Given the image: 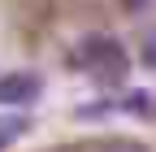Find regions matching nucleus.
<instances>
[{"label":"nucleus","mask_w":156,"mask_h":152,"mask_svg":"<svg viewBox=\"0 0 156 152\" xmlns=\"http://www.w3.org/2000/svg\"><path fill=\"white\" fill-rule=\"evenodd\" d=\"M39 91H44V83H39V74H30V70L0 74V109H9V104H30Z\"/></svg>","instance_id":"nucleus-2"},{"label":"nucleus","mask_w":156,"mask_h":152,"mask_svg":"<svg viewBox=\"0 0 156 152\" xmlns=\"http://www.w3.org/2000/svg\"><path fill=\"white\" fill-rule=\"evenodd\" d=\"M130 9H156V0H126Z\"/></svg>","instance_id":"nucleus-5"},{"label":"nucleus","mask_w":156,"mask_h":152,"mask_svg":"<svg viewBox=\"0 0 156 152\" xmlns=\"http://www.w3.org/2000/svg\"><path fill=\"white\" fill-rule=\"evenodd\" d=\"M139 48H143V65L156 70V26H147V31L139 35Z\"/></svg>","instance_id":"nucleus-4"},{"label":"nucleus","mask_w":156,"mask_h":152,"mask_svg":"<svg viewBox=\"0 0 156 152\" xmlns=\"http://www.w3.org/2000/svg\"><path fill=\"white\" fill-rule=\"evenodd\" d=\"M26 126H30V118H22V113H0V148L13 143Z\"/></svg>","instance_id":"nucleus-3"},{"label":"nucleus","mask_w":156,"mask_h":152,"mask_svg":"<svg viewBox=\"0 0 156 152\" xmlns=\"http://www.w3.org/2000/svg\"><path fill=\"white\" fill-rule=\"evenodd\" d=\"M83 65L95 83H104V87H117V83H126V74H130V56H126V44L122 39H113V35H95V39L83 44Z\"/></svg>","instance_id":"nucleus-1"}]
</instances>
